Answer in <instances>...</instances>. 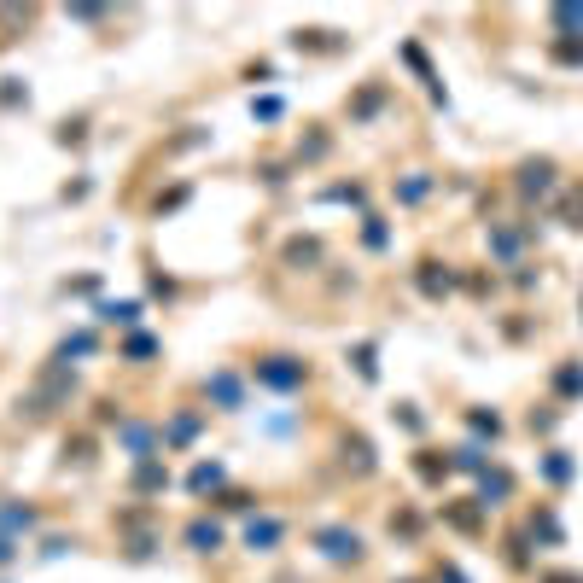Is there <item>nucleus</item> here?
Segmentation results:
<instances>
[{"label": "nucleus", "instance_id": "nucleus-1", "mask_svg": "<svg viewBox=\"0 0 583 583\" xmlns=\"http://www.w3.org/2000/svg\"><path fill=\"white\" fill-rule=\"evenodd\" d=\"M257 379L275 385V391H298V385H304V362H292V356H263V362H257Z\"/></svg>", "mask_w": 583, "mask_h": 583}, {"label": "nucleus", "instance_id": "nucleus-2", "mask_svg": "<svg viewBox=\"0 0 583 583\" xmlns=\"http://www.w3.org/2000/svg\"><path fill=\"white\" fill-rule=\"evenodd\" d=\"M315 543H321V554H327V560H350V566H356V560H362V537H356V531H344V525H327V531H315Z\"/></svg>", "mask_w": 583, "mask_h": 583}, {"label": "nucleus", "instance_id": "nucleus-3", "mask_svg": "<svg viewBox=\"0 0 583 583\" xmlns=\"http://www.w3.org/2000/svg\"><path fill=\"white\" fill-rule=\"evenodd\" d=\"M187 549L193 554H216L222 549V525H216V519H193V525H187Z\"/></svg>", "mask_w": 583, "mask_h": 583}, {"label": "nucleus", "instance_id": "nucleus-4", "mask_svg": "<svg viewBox=\"0 0 583 583\" xmlns=\"http://www.w3.org/2000/svg\"><path fill=\"white\" fill-rule=\"evenodd\" d=\"M280 537H286V525H280V519H251V525H245V543H251L257 554H269Z\"/></svg>", "mask_w": 583, "mask_h": 583}, {"label": "nucleus", "instance_id": "nucleus-5", "mask_svg": "<svg viewBox=\"0 0 583 583\" xmlns=\"http://www.w3.org/2000/svg\"><path fill=\"white\" fill-rule=\"evenodd\" d=\"M519 187H525V193H549V187H554V164H549V158L525 164V170H519Z\"/></svg>", "mask_w": 583, "mask_h": 583}, {"label": "nucleus", "instance_id": "nucleus-6", "mask_svg": "<svg viewBox=\"0 0 583 583\" xmlns=\"http://www.w3.org/2000/svg\"><path fill=\"white\" fill-rule=\"evenodd\" d=\"M508 490H514V479H508V473H484V479H479V508L508 502Z\"/></svg>", "mask_w": 583, "mask_h": 583}, {"label": "nucleus", "instance_id": "nucleus-7", "mask_svg": "<svg viewBox=\"0 0 583 583\" xmlns=\"http://www.w3.org/2000/svg\"><path fill=\"white\" fill-rule=\"evenodd\" d=\"M12 531H35V508H12V502H0V537H12Z\"/></svg>", "mask_w": 583, "mask_h": 583}, {"label": "nucleus", "instance_id": "nucleus-8", "mask_svg": "<svg viewBox=\"0 0 583 583\" xmlns=\"http://www.w3.org/2000/svg\"><path fill=\"white\" fill-rule=\"evenodd\" d=\"M205 391H216V403H222V409H240V379H234V374H216Z\"/></svg>", "mask_w": 583, "mask_h": 583}, {"label": "nucleus", "instance_id": "nucleus-9", "mask_svg": "<svg viewBox=\"0 0 583 583\" xmlns=\"http://www.w3.org/2000/svg\"><path fill=\"white\" fill-rule=\"evenodd\" d=\"M543 479H549V484H566V479H572V455H566V449H549V461H543Z\"/></svg>", "mask_w": 583, "mask_h": 583}, {"label": "nucleus", "instance_id": "nucleus-10", "mask_svg": "<svg viewBox=\"0 0 583 583\" xmlns=\"http://www.w3.org/2000/svg\"><path fill=\"white\" fill-rule=\"evenodd\" d=\"M164 484H170V473H164V461H140L135 490H164Z\"/></svg>", "mask_w": 583, "mask_h": 583}, {"label": "nucleus", "instance_id": "nucleus-11", "mask_svg": "<svg viewBox=\"0 0 583 583\" xmlns=\"http://www.w3.org/2000/svg\"><path fill=\"white\" fill-rule=\"evenodd\" d=\"M554 391H560V397H583V368H560V374H554Z\"/></svg>", "mask_w": 583, "mask_h": 583}, {"label": "nucleus", "instance_id": "nucleus-12", "mask_svg": "<svg viewBox=\"0 0 583 583\" xmlns=\"http://www.w3.org/2000/svg\"><path fill=\"white\" fill-rule=\"evenodd\" d=\"M193 490H199V496H205V490H216V484H222V467H216V461H205V467H193Z\"/></svg>", "mask_w": 583, "mask_h": 583}, {"label": "nucleus", "instance_id": "nucleus-13", "mask_svg": "<svg viewBox=\"0 0 583 583\" xmlns=\"http://www.w3.org/2000/svg\"><path fill=\"white\" fill-rule=\"evenodd\" d=\"M531 531H537L543 543H560V519H554L549 508H543V514H531Z\"/></svg>", "mask_w": 583, "mask_h": 583}, {"label": "nucleus", "instance_id": "nucleus-14", "mask_svg": "<svg viewBox=\"0 0 583 583\" xmlns=\"http://www.w3.org/2000/svg\"><path fill=\"white\" fill-rule=\"evenodd\" d=\"M449 467H461V473H484V449H455V461H449Z\"/></svg>", "mask_w": 583, "mask_h": 583}, {"label": "nucleus", "instance_id": "nucleus-15", "mask_svg": "<svg viewBox=\"0 0 583 583\" xmlns=\"http://www.w3.org/2000/svg\"><path fill=\"white\" fill-rule=\"evenodd\" d=\"M549 53L560 59V65H583V41H554Z\"/></svg>", "mask_w": 583, "mask_h": 583}, {"label": "nucleus", "instance_id": "nucleus-16", "mask_svg": "<svg viewBox=\"0 0 583 583\" xmlns=\"http://www.w3.org/2000/svg\"><path fill=\"white\" fill-rule=\"evenodd\" d=\"M467 420H473V432H484V438H502V420H496V414L473 409V414H467Z\"/></svg>", "mask_w": 583, "mask_h": 583}, {"label": "nucleus", "instance_id": "nucleus-17", "mask_svg": "<svg viewBox=\"0 0 583 583\" xmlns=\"http://www.w3.org/2000/svg\"><path fill=\"white\" fill-rule=\"evenodd\" d=\"M135 315H140V304H105L100 309V321H123V327H129Z\"/></svg>", "mask_w": 583, "mask_h": 583}, {"label": "nucleus", "instance_id": "nucleus-18", "mask_svg": "<svg viewBox=\"0 0 583 583\" xmlns=\"http://www.w3.org/2000/svg\"><path fill=\"white\" fill-rule=\"evenodd\" d=\"M414 467H420V479H444L449 473V461H438V455H420Z\"/></svg>", "mask_w": 583, "mask_h": 583}, {"label": "nucleus", "instance_id": "nucleus-19", "mask_svg": "<svg viewBox=\"0 0 583 583\" xmlns=\"http://www.w3.org/2000/svg\"><path fill=\"white\" fill-rule=\"evenodd\" d=\"M554 24H566V30H583V6H554Z\"/></svg>", "mask_w": 583, "mask_h": 583}, {"label": "nucleus", "instance_id": "nucleus-20", "mask_svg": "<svg viewBox=\"0 0 583 583\" xmlns=\"http://www.w3.org/2000/svg\"><path fill=\"white\" fill-rule=\"evenodd\" d=\"M193 432H199V414H181V420L170 426V438H175V444H181V438H193Z\"/></svg>", "mask_w": 583, "mask_h": 583}, {"label": "nucleus", "instance_id": "nucleus-21", "mask_svg": "<svg viewBox=\"0 0 583 583\" xmlns=\"http://www.w3.org/2000/svg\"><path fill=\"white\" fill-rule=\"evenodd\" d=\"M356 368H362V379L379 374V368H374V344H362V350H356Z\"/></svg>", "mask_w": 583, "mask_h": 583}, {"label": "nucleus", "instance_id": "nucleus-22", "mask_svg": "<svg viewBox=\"0 0 583 583\" xmlns=\"http://www.w3.org/2000/svg\"><path fill=\"white\" fill-rule=\"evenodd\" d=\"M12 554H18L12 549V537H0V566H12Z\"/></svg>", "mask_w": 583, "mask_h": 583}, {"label": "nucleus", "instance_id": "nucleus-23", "mask_svg": "<svg viewBox=\"0 0 583 583\" xmlns=\"http://www.w3.org/2000/svg\"><path fill=\"white\" fill-rule=\"evenodd\" d=\"M543 583H583V578H572V572H543Z\"/></svg>", "mask_w": 583, "mask_h": 583}, {"label": "nucleus", "instance_id": "nucleus-24", "mask_svg": "<svg viewBox=\"0 0 583 583\" xmlns=\"http://www.w3.org/2000/svg\"><path fill=\"white\" fill-rule=\"evenodd\" d=\"M438 583H461V572H449V566H444V572H438Z\"/></svg>", "mask_w": 583, "mask_h": 583}]
</instances>
